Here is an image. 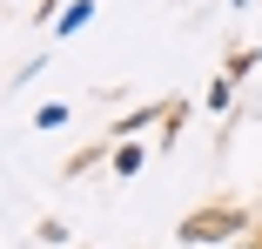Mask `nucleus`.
Listing matches in <instances>:
<instances>
[{
  "label": "nucleus",
  "instance_id": "obj_1",
  "mask_svg": "<svg viewBox=\"0 0 262 249\" xmlns=\"http://www.w3.org/2000/svg\"><path fill=\"white\" fill-rule=\"evenodd\" d=\"M235 229H242V209H202V216L182 222V242H222Z\"/></svg>",
  "mask_w": 262,
  "mask_h": 249
}]
</instances>
